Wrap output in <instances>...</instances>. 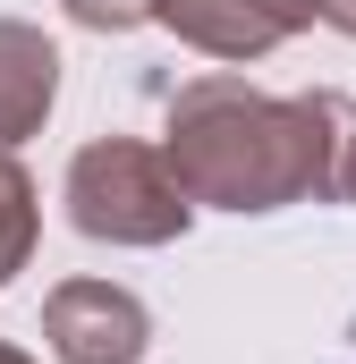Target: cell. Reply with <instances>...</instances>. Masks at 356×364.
Masks as SVG:
<instances>
[{
  "mask_svg": "<svg viewBox=\"0 0 356 364\" xmlns=\"http://www.w3.org/2000/svg\"><path fill=\"white\" fill-rule=\"evenodd\" d=\"M356 110L340 93H255L238 77H195L178 85L162 153L195 203L221 212H280V203H323L340 195Z\"/></svg>",
  "mask_w": 356,
  "mask_h": 364,
  "instance_id": "1",
  "label": "cell"
},
{
  "mask_svg": "<svg viewBox=\"0 0 356 364\" xmlns=\"http://www.w3.org/2000/svg\"><path fill=\"white\" fill-rule=\"evenodd\" d=\"M187 212H195V195L178 186L170 153H153L136 136H102L68 161V220L93 246H170Z\"/></svg>",
  "mask_w": 356,
  "mask_h": 364,
  "instance_id": "2",
  "label": "cell"
},
{
  "mask_svg": "<svg viewBox=\"0 0 356 364\" xmlns=\"http://www.w3.org/2000/svg\"><path fill=\"white\" fill-rule=\"evenodd\" d=\"M43 339L60 364H136L153 348V314L110 279H60L43 296Z\"/></svg>",
  "mask_w": 356,
  "mask_h": 364,
  "instance_id": "3",
  "label": "cell"
},
{
  "mask_svg": "<svg viewBox=\"0 0 356 364\" xmlns=\"http://www.w3.org/2000/svg\"><path fill=\"white\" fill-rule=\"evenodd\" d=\"M51 102H60V51H51V34L26 26V17H0V153L26 144L51 119Z\"/></svg>",
  "mask_w": 356,
  "mask_h": 364,
  "instance_id": "4",
  "label": "cell"
},
{
  "mask_svg": "<svg viewBox=\"0 0 356 364\" xmlns=\"http://www.w3.org/2000/svg\"><path fill=\"white\" fill-rule=\"evenodd\" d=\"M153 17L170 26L178 43L212 51V60H263L271 43H288L255 0H153Z\"/></svg>",
  "mask_w": 356,
  "mask_h": 364,
  "instance_id": "5",
  "label": "cell"
},
{
  "mask_svg": "<svg viewBox=\"0 0 356 364\" xmlns=\"http://www.w3.org/2000/svg\"><path fill=\"white\" fill-rule=\"evenodd\" d=\"M34 229H43V203H34V178L0 153V288L26 272V255H34Z\"/></svg>",
  "mask_w": 356,
  "mask_h": 364,
  "instance_id": "6",
  "label": "cell"
},
{
  "mask_svg": "<svg viewBox=\"0 0 356 364\" xmlns=\"http://www.w3.org/2000/svg\"><path fill=\"white\" fill-rule=\"evenodd\" d=\"M77 26H93V34H127V26H145L153 17V0H60Z\"/></svg>",
  "mask_w": 356,
  "mask_h": 364,
  "instance_id": "7",
  "label": "cell"
},
{
  "mask_svg": "<svg viewBox=\"0 0 356 364\" xmlns=\"http://www.w3.org/2000/svg\"><path fill=\"white\" fill-rule=\"evenodd\" d=\"M280 34H297V26H314V17H331V0H255Z\"/></svg>",
  "mask_w": 356,
  "mask_h": 364,
  "instance_id": "8",
  "label": "cell"
},
{
  "mask_svg": "<svg viewBox=\"0 0 356 364\" xmlns=\"http://www.w3.org/2000/svg\"><path fill=\"white\" fill-rule=\"evenodd\" d=\"M340 195L356 203V127H348V161H340Z\"/></svg>",
  "mask_w": 356,
  "mask_h": 364,
  "instance_id": "9",
  "label": "cell"
},
{
  "mask_svg": "<svg viewBox=\"0 0 356 364\" xmlns=\"http://www.w3.org/2000/svg\"><path fill=\"white\" fill-rule=\"evenodd\" d=\"M331 26H340V34H356V0H331Z\"/></svg>",
  "mask_w": 356,
  "mask_h": 364,
  "instance_id": "10",
  "label": "cell"
},
{
  "mask_svg": "<svg viewBox=\"0 0 356 364\" xmlns=\"http://www.w3.org/2000/svg\"><path fill=\"white\" fill-rule=\"evenodd\" d=\"M0 364H34V356H17V348H9V339H0Z\"/></svg>",
  "mask_w": 356,
  "mask_h": 364,
  "instance_id": "11",
  "label": "cell"
}]
</instances>
